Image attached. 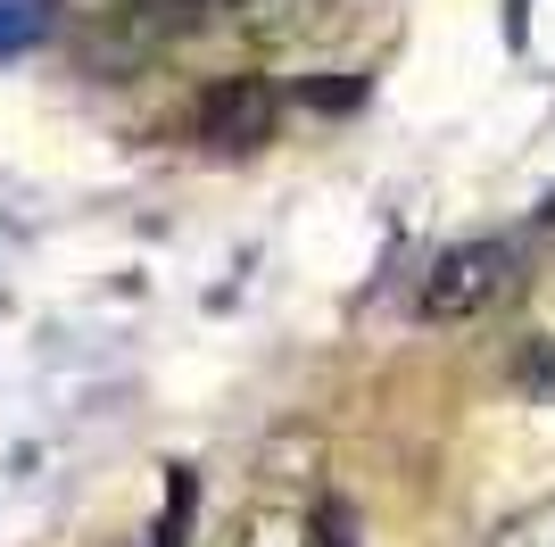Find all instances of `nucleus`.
<instances>
[{"label":"nucleus","instance_id":"nucleus-1","mask_svg":"<svg viewBox=\"0 0 555 547\" xmlns=\"http://www.w3.org/2000/svg\"><path fill=\"white\" fill-rule=\"evenodd\" d=\"M514 282H522V266H514L506 241H456V250L431 257V274L415 291V316L423 323H473L489 307H506Z\"/></svg>","mask_w":555,"mask_h":547},{"label":"nucleus","instance_id":"nucleus-2","mask_svg":"<svg viewBox=\"0 0 555 547\" xmlns=\"http://www.w3.org/2000/svg\"><path fill=\"white\" fill-rule=\"evenodd\" d=\"M274 125H282V91L266 75H216L191 109V133L208 150H257V141H274Z\"/></svg>","mask_w":555,"mask_h":547},{"label":"nucleus","instance_id":"nucleus-3","mask_svg":"<svg viewBox=\"0 0 555 547\" xmlns=\"http://www.w3.org/2000/svg\"><path fill=\"white\" fill-rule=\"evenodd\" d=\"M208 9L216 0H116L108 9V25H116V67H133V59H150V50H175V42H191L199 25H208Z\"/></svg>","mask_w":555,"mask_h":547},{"label":"nucleus","instance_id":"nucleus-4","mask_svg":"<svg viewBox=\"0 0 555 547\" xmlns=\"http://www.w3.org/2000/svg\"><path fill=\"white\" fill-rule=\"evenodd\" d=\"M199 547H315V531H307V514H282V506H249V514L216 523Z\"/></svg>","mask_w":555,"mask_h":547},{"label":"nucleus","instance_id":"nucleus-5","mask_svg":"<svg viewBox=\"0 0 555 547\" xmlns=\"http://www.w3.org/2000/svg\"><path fill=\"white\" fill-rule=\"evenodd\" d=\"M216 9H224L249 42H266V50H274V42H299L307 17H315V0H216Z\"/></svg>","mask_w":555,"mask_h":547},{"label":"nucleus","instance_id":"nucleus-6","mask_svg":"<svg viewBox=\"0 0 555 547\" xmlns=\"http://www.w3.org/2000/svg\"><path fill=\"white\" fill-rule=\"evenodd\" d=\"M489 547H555V498H547V506H522V514H506V523L489 531Z\"/></svg>","mask_w":555,"mask_h":547},{"label":"nucleus","instance_id":"nucleus-7","mask_svg":"<svg viewBox=\"0 0 555 547\" xmlns=\"http://www.w3.org/2000/svg\"><path fill=\"white\" fill-rule=\"evenodd\" d=\"M42 25H50V0H0V59H9V50H25Z\"/></svg>","mask_w":555,"mask_h":547},{"label":"nucleus","instance_id":"nucleus-8","mask_svg":"<svg viewBox=\"0 0 555 547\" xmlns=\"http://www.w3.org/2000/svg\"><path fill=\"white\" fill-rule=\"evenodd\" d=\"M522 373H531V390L555 407V341H547V348H531V357H522Z\"/></svg>","mask_w":555,"mask_h":547}]
</instances>
